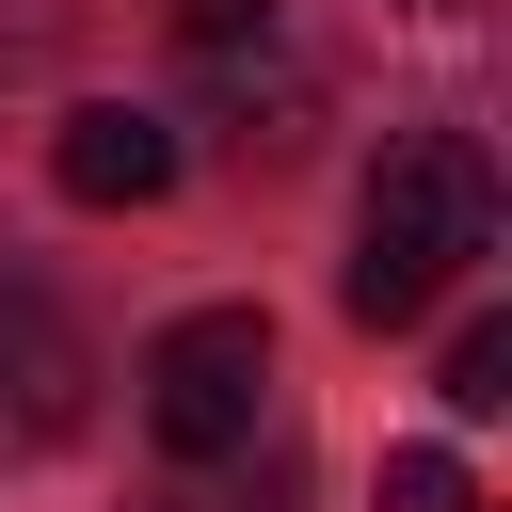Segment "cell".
<instances>
[{
	"instance_id": "cell-1",
	"label": "cell",
	"mask_w": 512,
	"mask_h": 512,
	"mask_svg": "<svg viewBox=\"0 0 512 512\" xmlns=\"http://www.w3.org/2000/svg\"><path fill=\"white\" fill-rule=\"evenodd\" d=\"M480 256H496V160H480V128H400L384 176H368V208H352L336 304H352L368 336H400V320H432Z\"/></svg>"
},
{
	"instance_id": "cell-2",
	"label": "cell",
	"mask_w": 512,
	"mask_h": 512,
	"mask_svg": "<svg viewBox=\"0 0 512 512\" xmlns=\"http://www.w3.org/2000/svg\"><path fill=\"white\" fill-rule=\"evenodd\" d=\"M144 432H160L176 464H240V448L272 432V320H256V304L160 320V336H144Z\"/></svg>"
},
{
	"instance_id": "cell-3",
	"label": "cell",
	"mask_w": 512,
	"mask_h": 512,
	"mask_svg": "<svg viewBox=\"0 0 512 512\" xmlns=\"http://www.w3.org/2000/svg\"><path fill=\"white\" fill-rule=\"evenodd\" d=\"M96 400V336L48 288H0V448H64Z\"/></svg>"
},
{
	"instance_id": "cell-4",
	"label": "cell",
	"mask_w": 512,
	"mask_h": 512,
	"mask_svg": "<svg viewBox=\"0 0 512 512\" xmlns=\"http://www.w3.org/2000/svg\"><path fill=\"white\" fill-rule=\"evenodd\" d=\"M48 176H64V208H160L176 192V128L128 112V96H80L48 128Z\"/></svg>"
},
{
	"instance_id": "cell-5",
	"label": "cell",
	"mask_w": 512,
	"mask_h": 512,
	"mask_svg": "<svg viewBox=\"0 0 512 512\" xmlns=\"http://www.w3.org/2000/svg\"><path fill=\"white\" fill-rule=\"evenodd\" d=\"M512 400V320H464L448 336V416H496Z\"/></svg>"
},
{
	"instance_id": "cell-6",
	"label": "cell",
	"mask_w": 512,
	"mask_h": 512,
	"mask_svg": "<svg viewBox=\"0 0 512 512\" xmlns=\"http://www.w3.org/2000/svg\"><path fill=\"white\" fill-rule=\"evenodd\" d=\"M384 512H480L464 448H384Z\"/></svg>"
},
{
	"instance_id": "cell-7",
	"label": "cell",
	"mask_w": 512,
	"mask_h": 512,
	"mask_svg": "<svg viewBox=\"0 0 512 512\" xmlns=\"http://www.w3.org/2000/svg\"><path fill=\"white\" fill-rule=\"evenodd\" d=\"M176 48L192 64H256L272 48V0H176Z\"/></svg>"
},
{
	"instance_id": "cell-8",
	"label": "cell",
	"mask_w": 512,
	"mask_h": 512,
	"mask_svg": "<svg viewBox=\"0 0 512 512\" xmlns=\"http://www.w3.org/2000/svg\"><path fill=\"white\" fill-rule=\"evenodd\" d=\"M208 512H288V464H272V480H224Z\"/></svg>"
}]
</instances>
